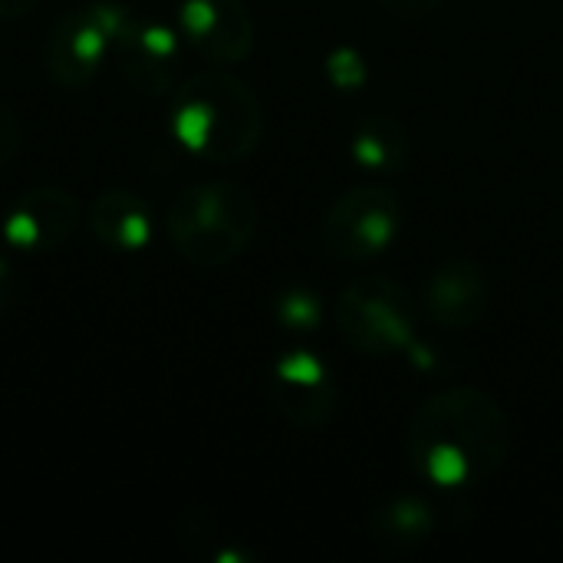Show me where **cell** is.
I'll list each match as a JSON object with an SVG mask.
<instances>
[{"label": "cell", "instance_id": "9", "mask_svg": "<svg viewBox=\"0 0 563 563\" xmlns=\"http://www.w3.org/2000/svg\"><path fill=\"white\" fill-rule=\"evenodd\" d=\"M79 224V201L59 185H40L23 191L7 218H3V241L26 254H46L63 247Z\"/></svg>", "mask_w": 563, "mask_h": 563}, {"label": "cell", "instance_id": "16", "mask_svg": "<svg viewBox=\"0 0 563 563\" xmlns=\"http://www.w3.org/2000/svg\"><path fill=\"white\" fill-rule=\"evenodd\" d=\"M323 76L327 82L343 92V96H360L369 79H373V69H369V59L356 49V46H333L323 59Z\"/></svg>", "mask_w": 563, "mask_h": 563}, {"label": "cell", "instance_id": "2", "mask_svg": "<svg viewBox=\"0 0 563 563\" xmlns=\"http://www.w3.org/2000/svg\"><path fill=\"white\" fill-rule=\"evenodd\" d=\"M172 132L195 158L234 165L257 152L264 139V112L244 79L208 69L175 86Z\"/></svg>", "mask_w": 563, "mask_h": 563}, {"label": "cell", "instance_id": "11", "mask_svg": "<svg viewBox=\"0 0 563 563\" xmlns=\"http://www.w3.org/2000/svg\"><path fill=\"white\" fill-rule=\"evenodd\" d=\"M488 297H492L488 274L472 257H449V261H442L429 274V280L422 287L426 313L442 330H452V333L472 330L485 317Z\"/></svg>", "mask_w": 563, "mask_h": 563}, {"label": "cell", "instance_id": "6", "mask_svg": "<svg viewBox=\"0 0 563 563\" xmlns=\"http://www.w3.org/2000/svg\"><path fill=\"white\" fill-rule=\"evenodd\" d=\"M406 224L402 198L386 185H356L343 191L320 221V244L346 264L376 261L386 254Z\"/></svg>", "mask_w": 563, "mask_h": 563}, {"label": "cell", "instance_id": "7", "mask_svg": "<svg viewBox=\"0 0 563 563\" xmlns=\"http://www.w3.org/2000/svg\"><path fill=\"white\" fill-rule=\"evenodd\" d=\"M336 376L310 350H287L271 366V402L297 429H320L336 412Z\"/></svg>", "mask_w": 563, "mask_h": 563}, {"label": "cell", "instance_id": "4", "mask_svg": "<svg viewBox=\"0 0 563 563\" xmlns=\"http://www.w3.org/2000/svg\"><path fill=\"white\" fill-rule=\"evenodd\" d=\"M333 320L343 343L363 356L409 360L419 346L416 300L399 280L383 274H363L350 280L333 303Z\"/></svg>", "mask_w": 563, "mask_h": 563}, {"label": "cell", "instance_id": "17", "mask_svg": "<svg viewBox=\"0 0 563 563\" xmlns=\"http://www.w3.org/2000/svg\"><path fill=\"white\" fill-rule=\"evenodd\" d=\"M16 152H20V119L13 115L10 106L0 102V172L13 162Z\"/></svg>", "mask_w": 563, "mask_h": 563}, {"label": "cell", "instance_id": "19", "mask_svg": "<svg viewBox=\"0 0 563 563\" xmlns=\"http://www.w3.org/2000/svg\"><path fill=\"white\" fill-rule=\"evenodd\" d=\"M16 294H20V280H16V271L7 257H0V317L16 303Z\"/></svg>", "mask_w": 563, "mask_h": 563}, {"label": "cell", "instance_id": "18", "mask_svg": "<svg viewBox=\"0 0 563 563\" xmlns=\"http://www.w3.org/2000/svg\"><path fill=\"white\" fill-rule=\"evenodd\" d=\"M379 7L386 13H393L396 20H422L429 13H435L442 7V0H379Z\"/></svg>", "mask_w": 563, "mask_h": 563}, {"label": "cell", "instance_id": "8", "mask_svg": "<svg viewBox=\"0 0 563 563\" xmlns=\"http://www.w3.org/2000/svg\"><path fill=\"white\" fill-rule=\"evenodd\" d=\"M178 33L218 66L244 63L254 53V16L244 0H181Z\"/></svg>", "mask_w": 563, "mask_h": 563}, {"label": "cell", "instance_id": "20", "mask_svg": "<svg viewBox=\"0 0 563 563\" xmlns=\"http://www.w3.org/2000/svg\"><path fill=\"white\" fill-rule=\"evenodd\" d=\"M40 0H0V20H20L26 13H33Z\"/></svg>", "mask_w": 563, "mask_h": 563}, {"label": "cell", "instance_id": "10", "mask_svg": "<svg viewBox=\"0 0 563 563\" xmlns=\"http://www.w3.org/2000/svg\"><path fill=\"white\" fill-rule=\"evenodd\" d=\"M115 59L129 86L145 96H162L181 76V36L162 20H132L115 43Z\"/></svg>", "mask_w": 563, "mask_h": 563}, {"label": "cell", "instance_id": "14", "mask_svg": "<svg viewBox=\"0 0 563 563\" xmlns=\"http://www.w3.org/2000/svg\"><path fill=\"white\" fill-rule=\"evenodd\" d=\"M435 528H439V508L419 495H399V498L386 501L383 508H376V515L369 521L373 538L396 551L422 548L426 541H432Z\"/></svg>", "mask_w": 563, "mask_h": 563}, {"label": "cell", "instance_id": "15", "mask_svg": "<svg viewBox=\"0 0 563 563\" xmlns=\"http://www.w3.org/2000/svg\"><path fill=\"white\" fill-rule=\"evenodd\" d=\"M271 310H274V320L290 333H317L323 323V297L307 284H294L280 290Z\"/></svg>", "mask_w": 563, "mask_h": 563}, {"label": "cell", "instance_id": "3", "mask_svg": "<svg viewBox=\"0 0 563 563\" xmlns=\"http://www.w3.org/2000/svg\"><path fill=\"white\" fill-rule=\"evenodd\" d=\"M261 224V208L241 181H198L175 195L165 231L178 257L195 267H224L238 261Z\"/></svg>", "mask_w": 563, "mask_h": 563}, {"label": "cell", "instance_id": "5", "mask_svg": "<svg viewBox=\"0 0 563 563\" xmlns=\"http://www.w3.org/2000/svg\"><path fill=\"white\" fill-rule=\"evenodd\" d=\"M132 10L112 0H96L76 10H63L46 36L43 63L56 86L86 89L102 69L106 56L132 23Z\"/></svg>", "mask_w": 563, "mask_h": 563}, {"label": "cell", "instance_id": "12", "mask_svg": "<svg viewBox=\"0 0 563 563\" xmlns=\"http://www.w3.org/2000/svg\"><path fill=\"white\" fill-rule=\"evenodd\" d=\"M89 231L102 247L135 254L148 247L155 224L142 195L125 191V188H109V191H99L89 205Z\"/></svg>", "mask_w": 563, "mask_h": 563}, {"label": "cell", "instance_id": "13", "mask_svg": "<svg viewBox=\"0 0 563 563\" xmlns=\"http://www.w3.org/2000/svg\"><path fill=\"white\" fill-rule=\"evenodd\" d=\"M350 158L373 175H396L406 172L412 158L409 129L386 112H369L353 125L350 135Z\"/></svg>", "mask_w": 563, "mask_h": 563}, {"label": "cell", "instance_id": "1", "mask_svg": "<svg viewBox=\"0 0 563 563\" xmlns=\"http://www.w3.org/2000/svg\"><path fill=\"white\" fill-rule=\"evenodd\" d=\"M406 449L422 482L439 492H465L501 472L511 452V422L492 393L449 386L416 409Z\"/></svg>", "mask_w": 563, "mask_h": 563}]
</instances>
